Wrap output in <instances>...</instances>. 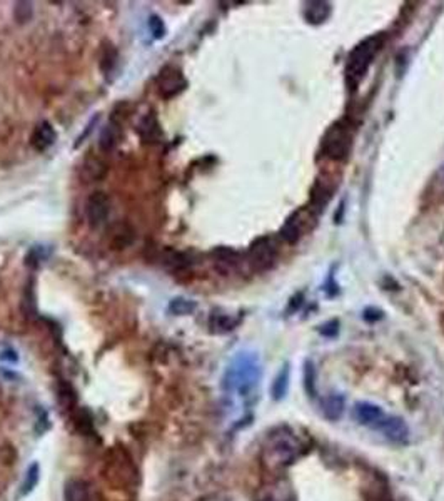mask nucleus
I'll list each match as a JSON object with an SVG mask.
<instances>
[{
  "label": "nucleus",
  "mask_w": 444,
  "mask_h": 501,
  "mask_svg": "<svg viewBox=\"0 0 444 501\" xmlns=\"http://www.w3.org/2000/svg\"><path fill=\"white\" fill-rule=\"evenodd\" d=\"M322 154L333 161H344L352 149V129L346 120L334 122L327 129L321 142Z\"/></svg>",
  "instance_id": "20e7f679"
},
{
  "label": "nucleus",
  "mask_w": 444,
  "mask_h": 501,
  "mask_svg": "<svg viewBox=\"0 0 444 501\" xmlns=\"http://www.w3.org/2000/svg\"><path fill=\"white\" fill-rule=\"evenodd\" d=\"M354 418L361 424L376 426L384 418V413L377 404L358 403L354 406Z\"/></svg>",
  "instance_id": "f8f14e48"
},
{
  "label": "nucleus",
  "mask_w": 444,
  "mask_h": 501,
  "mask_svg": "<svg viewBox=\"0 0 444 501\" xmlns=\"http://www.w3.org/2000/svg\"><path fill=\"white\" fill-rule=\"evenodd\" d=\"M117 127H119L117 124L110 122L102 131L101 141H99V148H101L102 152H109V150H112L115 148V144H117V141L120 137V132H119Z\"/></svg>",
  "instance_id": "f3484780"
},
{
  "label": "nucleus",
  "mask_w": 444,
  "mask_h": 501,
  "mask_svg": "<svg viewBox=\"0 0 444 501\" xmlns=\"http://www.w3.org/2000/svg\"><path fill=\"white\" fill-rule=\"evenodd\" d=\"M199 501H229V500H227L224 495H221V493H213V495H207Z\"/></svg>",
  "instance_id": "bb28decb"
},
{
  "label": "nucleus",
  "mask_w": 444,
  "mask_h": 501,
  "mask_svg": "<svg viewBox=\"0 0 444 501\" xmlns=\"http://www.w3.org/2000/svg\"><path fill=\"white\" fill-rule=\"evenodd\" d=\"M331 15V3L327 2H309L306 6L304 17L309 24H322Z\"/></svg>",
  "instance_id": "2eb2a0df"
},
{
  "label": "nucleus",
  "mask_w": 444,
  "mask_h": 501,
  "mask_svg": "<svg viewBox=\"0 0 444 501\" xmlns=\"http://www.w3.org/2000/svg\"><path fill=\"white\" fill-rule=\"evenodd\" d=\"M314 219H316V214H314L311 209L306 207L297 209V211H294L293 214L284 221V224H282L279 231V236L286 242H289V244L297 242L302 236H304V232L309 231L311 224L314 223Z\"/></svg>",
  "instance_id": "423d86ee"
},
{
  "label": "nucleus",
  "mask_w": 444,
  "mask_h": 501,
  "mask_svg": "<svg viewBox=\"0 0 444 501\" xmlns=\"http://www.w3.org/2000/svg\"><path fill=\"white\" fill-rule=\"evenodd\" d=\"M117 50H115V47L112 44H109L107 42L106 45H104V52H102V61H101V67H102V72L104 74H110L112 70L115 69V65H117Z\"/></svg>",
  "instance_id": "aec40b11"
},
{
  "label": "nucleus",
  "mask_w": 444,
  "mask_h": 501,
  "mask_svg": "<svg viewBox=\"0 0 444 501\" xmlns=\"http://www.w3.org/2000/svg\"><path fill=\"white\" fill-rule=\"evenodd\" d=\"M301 443L294 434L277 431L265 438L261 448V463L268 471H281L296 461L301 454Z\"/></svg>",
  "instance_id": "f03ea898"
},
{
  "label": "nucleus",
  "mask_w": 444,
  "mask_h": 501,
  "mask_svg": "<svg viewBox=\"0 0 444 501\" xmlns=\"http://www.w3.org/2000/svg\"><path fill=\"white\" fill-rule=\"evenodd\" d=\"M261 379L259 358L254 353H238L224 373L222 386L231 395L247 396Z\"/></svg>",
  "instance_id": "f257e3e1"
},
{
  "label": "nucleus",
  "mask_w": 444,
  "mask_h": 501,
  "mask_svg": "<svg viewBox=\"0 0 444 501\" xmlns=\"http://www.w3.org/2000/svg\"><path fill=\"white\" fill-rule=\"evenodd\" d=\"M85 214H87V219H89L90 225H92L94 229L101 228V225L106 224V221L109 219V214H110L109 196L102 191L94 192V194L87 199Z\"/></svg>",
  "instance_id": "6e6552de"
},
{
  "label": "nucleus",
  "mask_w": 444,
  "mask_h": 501,
  "mask_svg": "<svg viewBox=\"0 0 444 501\" xmlns=\"http://www.w3.org/2000/svg\"><path fill=\"white\" fill-rule=\"evenodd\" d=\"M288 378H289V371H288V367H286V369H282L281 374L277 376L276 383H274V386H272L274 396H276V398H281V396L286 392V386H288Z\"/></svg>",
  "instance_id": "5701e85b"
},
{
  "label": "nucleus",
  "mask_w": 444,
  "mask_h": 501,
  "mask_svg": "<svg viewBox=\"0 0 444 501\" xmlns=\"http://www.w3.org/2000/svg\"><path fill=\"white\" fill-rule=\"evenodd\" d=\"M39 465H32L31 468L27 470V475H26V479H24V484H22V495H27V493H31L32 490L35 488V484L39 483Z\"/></svg>",
  "instance_id": "4be33fe9"
},
{
  "label": "nucleus",
  "mask_w": 444,
  "mask_h": 501,
  "mask_svg": "<svg viewBox=\"0 0 444 501\" xmlns=\"http://www.w3.org/2000/svg\"><path fill=\"white\" fill-rule=\"evenodd\" d=\"M56 139H57L56 129L52 127L51 122L42 120V122L35 127L34 134H32L31 142H32V145H34V149L42 152V150H47L51 145H54Z\"/></svg>",
  "instance_id": "9b49d317"
},
{
  "label": "nucleus",
  "mask_w": 444,
  "mask_h": 501,
  "mask_svg": "<svg viewBox=\"0 0 444 501\" xmlns=\"http://www.w3.org/2000/svg\"><path fill=\"white\" fill-rule=\"evenodd\" d=\"M188 87L184 74L176 65H165L157 75V90L163 99H172Z\"/></svg>",
  "instance_id": "0eeeda50"
},
{
  "label": "nucleus",
  "mask_w": 444,
  "mask_h": 501,
  "mask_svg": "<svg viewBox=\"0 0 444 501\" xmlns=\"http://www.w3.org/2000/svg\"><path fill=\"white\" fill-rule=\"evenodd\" d=\"M107 174V166L99 157H87L82 164V177L85 181H99Z\"/></svg>",
  "instance_id": "4468645a"
},
{
  "label": "nucleus",
  "mask_w": 444,
  "mask_h": 501,
  "mask_svg": "<svg viewBox=\"0 0 444 501\" xmlns=\"http://www.w3.org/2000/svg\"><path fill=\"white\" fill-rule=\"evenodd\" d=\"M214 256H215V264L224 266V269L226 271H229L232 267L239 264V254L232 249L219 248L214 250Z\"/></svg>",
  "instance_id": "a211bd4d"
},
{
  "label": "nucleus",
  "mask_w": 444,
  "mask_h": 501,
  "mask_svg": "<svg viewBox=\"0 0 444 501\" xmlns=\"http://www.w3.org/2000/svg\"><path fill=\"white\" fill-rule=\"evenodd\" d=\"M137 131H139L140 139L147 142V144H156V142H159L161 137H163L159 120H157V117L152 114V112H149V114H145L142 119H140L139 125H137Z\"/></svg>",
  "instance_id": "9d476101"
},
{
  "label": "nucleus",
  "mask_w": 444,
  "mask_h": 501,
  "mask_svg": "<svg viewBox=\"0 0 444 501\" xmlns=\"http://www.w3.org/2000/svg\"><path fill=\"white\" fill-rule=\"evenodd\" d=\"M376 428L379 429V431L383 433L388 440H391L394 443H402L409 434L408 424H406L404 421L397 416L383 418V420L376 424Z\"/></svg>",
  "instance_id": "1a4fd4ad"
},
{
  "label": "nucleus",
  "mask_w": 444,
  "mask_h": 501,
  "mask_svg": "<svg viewBox=\"0 0 444 501\" xmlns=\"http://www.w3.org/2000/svg\"><path fill=\"white\" fill-rule=\"evenodd\" d=\"M366 501H393L384 491H372L366 495Z\"/></svg>",
  "instance_id": "a878e982"
},
{
  "label": "nucleus",
  "mask_w": 444,
  "mask_h": 501,
  "mask_svg": "<svg viewBox=\"0 0 444 501\" xmlns=\"http://www.w3.org/2000/svg\"><path fill=\"white\" fill-rule=\"evenodd\" d=\"M32 3L28 2H19L17 6H15V19L19 20V22H27V20H31L32 17Z\"/></svg>",
  "instance_id": "b1692460"
},
{
  "label": "nucleus",
  "mask_w": 444,
  "mask_h": 501,
  "mask_svg": "<svg viewBox=\"0 0 444 501\" xmlns=\"http://www.w3.org/2000/svg\"><path fill=\"white\" fill-rule=\"evenodd\" d=\"M321 409L327 420H339L344 413V398L339 395H329L326 399H322Z\"/></svg>",
  "instance_id": "dca6fc26"
},
{
  "label": "nucleus",
  "mask_w": 444,
  "mask_h": 501,
  "mask_svg": "<svg viewBox=\"0 0 444 501\" xmlns=\"http://www.w3.org/2000/svg\"><path fill=\"white\" fill-rule=\"evenodd\" d=\"M64 501H90V486L84 479H69L64 486Z\"/></svg>",
  "instance_id": "ddd939ff"
},
{
  "label": "nucleus",
  "mask_w": 444,
  "mask_h": 501,
  "mask_svg": "<svg viewBox=\"0 0 444 501\" xmlns=\"http://www.w3.org/2000/svg\"><path fill=\"white\" fill-rule=\"evenodd\" d=\"M277 259V244L272 237L263 236L251 244L247 253V262L252 271L263 273L271 269Z\"/></svg>",
  "instance_id": "39448f33"
},
{
  "label": "nucleus",
  "mask_w": 444,
  "mask_h": 501,
  "mask_svg": "<svg viewBox=\"0 0 444 501\" xmlns=\"http://www.w3.org/2000/svg\"><path fill=\"white\" fill-rule=\"evenodd\" d=\"M383 44L384 35L383 33H377V35H371L363 42H359V44L351 50L346 62V75L352 86H358V84L363 81L364 75L368 74L369 67L372 64V61H375V57L377 56V52L383 47Z\"/></svg>",
  "instance_id": "7ed1b4c3"
},
{
  "label": "nucleus",
  "mask_w": 444,
  "mask_h": 501,
  "mask_svg": "<svg viewBox=\"0 0 444 501\" xmlns=\"http://www.w3.org/2000/svg\"><path fill=\"white\" fill-rule=\"evenodd\" d=\"M149 27H151L152 35H154L156 39H161V37H164V33H165V25H164L163 19H161V17L152 15L151 19H149Z\"/></svg>",
  "instance_id": "393cba45"
},
{
  "label": "nucleus",
  "mask_w": 444,
  "mask_h": 501,
  "mask_svg": "<svg viewBox=\"0 0 444 501\" xmlns=\"http://www.w3.org/2000/svg\"><path fill=\"white\" fill-rule=\"evenodd\" d=\"M238 323L239 321L229 315H217V312H215V315L211 316V329H213L214 333L231 331V329L236 328Z\"/></svg>",
  "instance_id": "6ab92c4d"
},
{
  "label": "nucleus",
  "mask_w": 444,
  "mask_h": 501,
  "mask_svg": "<svg viewBox=\"0 0 444 501\" xmlns=\"http://www.w3.org/2000/svg\"><path fill=\"white\" fill-rule=\"evenodd\" d=\"M169 309H171L172 315L176 316H184V315H190V312L196 309V303L190 299H184V298H176L171 301L169 304Z\"/></svg>",
  "instance_id": "412c9836"
}]
</instances>
